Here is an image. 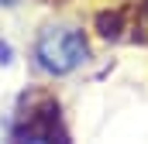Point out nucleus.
Here are the masks:
<instances>
[{
	"mask_svg": "<svg viewBox=\"0 0 148 144\" xmlns=\"http://www.w3.org/2000/svg\"><path fill=\"white\" fill-rule=\"evenodd\" d=\"M38 62H41V69L55 72V75H66V72L79 69L83 62H86V55H90V48H86V41L79 31L73 28H48L45 35L38 38Z\"/></svg>",
	"mask_w": 148,
	"mask_h": 144,
	"instance_id": "nucleus-1",
	"label": "nucleus"
}]
</instances>
